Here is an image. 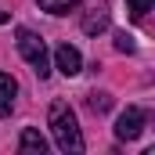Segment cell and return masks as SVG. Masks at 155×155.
I'll return each instance as SVG.
<instances>
[{
  "label": "cell",
  "mask_w": 155,
  "mask_h": 155,
  "mask_svg": "<svg viewBox=\"0 0 155 155\" xmlns=\"http://www.w3.org/2000/svg\"><path fill=\"white\" fill-rule=\"evenodd\" d=\"M15 94H18V83L7 76V72H0V116H11V108H15Z\"/></svg>",
  "instance_id": "52a82bcc"
},
{
  "label": "cell",
  "mask_w": 155,
  "mask_h": 155,
  "mask_svg": "<svg viewBox=\"0 0 155 155\" xmlns=\"http://www.w3.org/2000/svg\"><path fill=\"white\" fill-rule=\"evenodd\" d=\"M144 123H148L144 108L130 105V108L119 112V119H116V137H119V141H137V137L144 134Z\"/></svg>",
  "instance_id": "3957f363"
},
{
  "label": "cell",
  "mask_w": 155,
  "mask_h": 155,
  "mask_svg": "<svg viewBox=\"0 0 155 155\" xmlns=\"http://www.w3.org/2000/svg\"><path fill=\"white\" fill-rule=\"evenodd\" d=\"M4 22H7V11H0V25H4Z\"/></svg>",
  "instance_id": "7c38bea8"
},
{
  "label": "cell",
  "mask_w": 155,
  "mask_h": 155,
  "mask_svg": "<svg viewBox=\"0 0 155 155\" xmlns=\"http://www.w3.org/2000/svg\"><path fill=\"white\" fill-rule=\"evenodd\" d=\"M15 43H18V54L33 65V72H36L40 79L51 72V58H47V43L33 33V29H18V36H15Z\"/></svg>",
  "instance_id": "7a4b0ae2"
},
{
  "label": "cell",
  "mask_w": 155,
  "mask_h": 155,
  "mask_svg": "<svg viewBox=\"0 0 155 155\" xmlns=\"http://www.w3.org/2000/svg\"><path fill=\"white\" fill-rule=\"evenodd\" d=\"M47 123H51V134H54V144L65 155H79L83 152V134H79L76 112L65 105V101H54L51 112H47Z\"/></svg>",
  "instance_id": "6da1fadb"
},
{
  "label": "cell",
  "mask_w": 155,
  "mask_h": 155,
  "mask_svg": "<svg viewBox=\"0 0 155 155\" xmlns=\"http://www.w3.org/2000/svg\"><path fill=\"white\" fill-rule=\"evenodd\" d=\"M134 47H137V43H134V36H130V33H116V51L134 54Z\"/></svg>",
  "instance_id": "8fae6325"
},
{
  "label": "cell",
  "mask_w": 155,
  "mask_h": 155,
  "mask_svg": "<svg viewBox=\"0 0 155 155\" xmlns=\"http://www.w3.org/2000/svg\"><path fill=\"white\" fill-rule=\"evenodd\" d=\"M36 4L43 7V11H51V15H69L79 0H36Z\"/></svg>",
  "instance_id": "ba28073f"
},
{
  "label": "cell",
  "mask_w": 155,
  "mask_h": 155,
  "mask_svg": "<svg viewBox=\"0 0 155 155\" xmlns=\"http://www.w3.org/2000/svg\"><path fill=\"white\" fill-rule=\"evenodd\" d=\"M87 108H90L94 116H101V112H108V108H112V97H108V94H97V90H94V94L87 97Z\"/></svg>",
  "instance_id": "9c48e42d"
},
{
  "label": "cell",
  "mask_w": 155,
  "mask_h": 155,
  "mask_svg": "<svg viewBox=\"0 0 155 155\" xmlns=\"http://www.w3.org/2000/svg\"><path fill=\"white\" fill-rule=\"evenodd\" d=\"M54 65H58L61 76H79L83 58H79V51L72 47V43H58V47H54Z\"/></svg>",
  "instance_id": "277c9868"
},
{
  "label": "cell",
  "mask_w": 155,
  "mask_h": 155,
  "mask_svg": "<svg viewBox=\"0 0 155 155\" xmlns=\"http://www.w3.org/2000/svg\"><path fill=\"white\" fill-rule=\"evenodd\" d=\"M126 7H130L134 18H144V15L152 11V0H126Z\"/></svg>",
  "instance_id": "30bf717a"
},
{
  "label": "cell",
  "mask_w": 155,
  "mask_h": 155,
  "mask_svg": "<svg viewBox=\"0 0 155 155\" xmlns=\"http://www.w3.org/2000/svg\"><path fill=\"white\" fill-rule=\"evenodd\" d=\"M18 148H22L25 155H43V152H47V137L40 134L36 126H25L22 137H18Z\"/></svg>",
  "instance_id": "8992f818"
},
{
  "label": "cell",
  "mask_w": 155,
  "mask_h": 155,
  "mask_svg": "<svg viewBox=\"0 0 155 155\" xmlns=\"http://www.w3.org/2000/svg\"><path fill=\"white\" fill-rule=\"evenodd\" d=\"M79 25H83V33H87V36L105 33V29H108V7H105V4H94V7L83 15V22H79Z\"/></svg>",
  "instance_id": "5b68a950"
}]
</instances>
